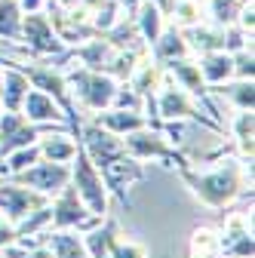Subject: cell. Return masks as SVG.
<instances>
[{
    "label": "cell",
    "mask_w": 255,
    "mask_h": 258,
    "mask_svg": "<svg viewBox=\"0 0 255 258\" xmlns=\"http://www.w3.org/2000/svg\"><path fill=\"white\" fill-rule=\"evenodd\" d=\"M61 178H65V172H61V169H40V172H31L28 175V181H34V184H58Z\"/></svg>",
    "instance_id": "obj_1"
},
{
    "label": "cell",
    "mask_w": 255,
    "mask_h": 258,
    "mask_svg": "<svg viewBox=\"0 0 255 258\" xmlns=\"http://www.w3.org/2000/svg\"><path fill=\"white\" fill-rule=\"evenodd\" d=\"M28 105H31V111H34V117H49V114H52V105H49V102H43L40 95H31Z\"/></svg>",
    "instance_id": "obj_2"
},
{
    "label": "cell",
    "mask_w": 255,
    "mask_h": 258,
    "mask_svg": "<svg viewBox=\"0 0 255 258\" xmlns=\"http://www.w3.org/2000/svg\"><path fill=\"white\" fill-rule=\"evenodd\" d=\"M61 215H58V221H74V218H80V209L74 212V194H68V200L61 203V209H58Z\"/></svg>",
    "instance_id": "obj_3"
},
{
    "label": "cell",
    "mask_w": 255,
    "mask_h": 258,
    "mask_svg": "<svg viewBox=\"0 0 255 258\" xmlns=\"http://www.w3.org/2000/svg\"><path fill=\"white\" fill-rule=\"evenodd\" d=\"M46 151H49V157H68V154H71L68 145H49Z\"/></svg>",
    "instance_id": "obj_4"
},
{
    "label": "cell",
    "mask_w": 255,
    "mask_h": 258,
    "mask_svg": "<svg viewBox=\"0 0 255 258\" xmlns=\"http://www.w3.org/2000/svg\"><path fill=\"white\" fill-rule=\"evenodd\" d=\"M31 160H34V154H31V151L28 154H19L16 157V166H25V163H31Z\"/></svg>",
    "instance_id": "obj_5"
}]
</instances>
